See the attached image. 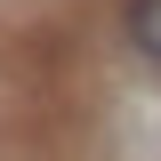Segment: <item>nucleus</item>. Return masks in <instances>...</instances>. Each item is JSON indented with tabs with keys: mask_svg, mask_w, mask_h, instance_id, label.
Here are the masks:
<instances>
[{
	"mask_svg": "<svg viewBox=\"0 0 161 161\" xmlns=\"http://www.w3.org/2000/svg\"><path fill=\"white\" fill-rule=\"evenodd\" d=\"M121 24H129V48L161 64V0H129V8H121Z\"/></svg>",
	"mask_w": 161,
	"mask_h": 161,
	"instance_id": "1",
	"label": "nucleus"
}]
</instances>
